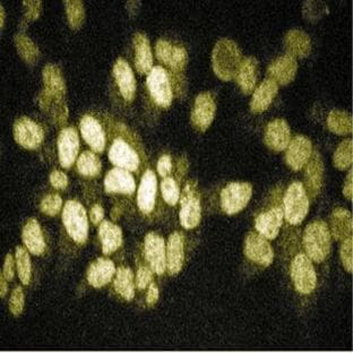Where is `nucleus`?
I'll return each mask as SVG.
<instances>
[{
    "mask_svg": "<svg viewBox=\"0 0 353 353\" xmlns=\"http://www.w3.org/2000/svg\"><path fill=\"white\" fill-rule=\"evenodd\" d=\"M215 111L216 105L211 93H201L196 98L195 105L192 112V123L196 130L205 132L214 120Z\"/></svg>",
    "mask_w": 353,
    "mask_h": 353,
    "instance_id": "ddd939ff",
    "label": "nucleus"
},
{
    "mask_svg": "<svg viewBox=\"0 0 353 353\" xmlns=\"http://www.w3.org/2000/svg\"><path fill=\"white\" fill-rule=\"evenodd\" d=\"M308 169H307V185L312 196L319 194L323 181V162L319 153L316 152L312 158L309 159Z\"/></svg>",
    "mask_w": 353,
    "mask_h": 353,
    "instance_id": "f704fd0d",
    "label": "nucleus"
},
{
    "mask_svg": "<svg viewBox=\"0 0 353 353\" xmlns=\"http://www.w3.org/2000/svg\"><path fill=\"white\" fill-rule=\"evenodd\" d=\"M65 3H66L67 19H68L70 28L79 29L85 19V10H84L82 1L70 0V1H65Z\"/></svg>",
    "mask_w": 353,
    "mask_h": 353,
    "instance_id": "a19ab883",
    "label": "nucleus"
},
{
    "mask_svg": "<svg viewBox=\"0 0 353 353\" xmlns=\"http://www.w3.org/2000/svg\"><path fill=\"white\" fill-rule=\"evenodd\" d=\"M155 51L159 59L170 67L174 72H183L187 65L188 54L181 47H176L165 40H159L155 46Z\"/></svg>",
    "mask_w": 353,
    "mask_h": 353,
    "instance_id": "a211bd4d",
    "label": "nucleus"
},
{
    "mask_svg": "<svg viewBox=\"0 0 353 353\" xmlns=\"http://www.w3.org/2000/svg\"><path fill=\"white\" fill-rule=\"evenodd\" d=\"M157 188L158 180L157 176L152 170H146L143 174L142 181L139 185V195H137V204L144 214H150L155 205L157 199Z\"/></svg>",
    "mask_w": 353,
    "mask_h": 353,
    "instance_id": "aec40b11",
    "label": "nucleus"
},
{
    "mask_svg": "<svg viewBox=\"0 0 353 353\" xmlns=\"http://www.w3.org/2000/svg\"><path fill=\"white\" fill-rule=\"evenodd\" d=\"M296 70H298V63H296V58L287 54L275 59L270 65L268 74L270 79H273L278 85L279 84L287 85L294 81Z\"/></svg>",
    "mask_w": 353,
    "mask_h": 353,
    "instance_id": "6ab92c4d",
    "label": "nucleus"
},
{
    "mask_svg": "<svg viewBox=\"0 0 353 353\" xmlns=\"http://www.w3.org/2000/svg\"><path fill=\"white\" fill-rule=\"evenodd\" d=\"M241 61V52L236 42L222 39L215 44L212 52V66L219 79L222 81L236 79Z\"/></svg>",
    "mask_w": 353,
    "mask_h": 353,
    "instance_id": "f257e3e1",
    "label": "nucleus"
},
{
    "mask_svg": "<svg viewBox=\"0 0 353 353\" xmlns=\"http://www.w3.org/2000/svg\"><path fill=\"white\" fill-rule=\"evenodd\" d=\"M279 85L271 79H265L252 95L250 110L254 114H262L268 110L275 97L278 94Z\"/></svg>",
    "mask_w": 353,
    "mask_h": 353,
    "instance_id": "393cba45",
    "label": "nucleus"
},
{
    "mask_svg": "<svg viewBox=\"0 0 353 353\" xmlns=\"http://www.w3.org/2000/svg\"><path fill=\"white\" fill-rule=\"evenodd\" d=\"M63 206V199L57 194H50V195L46 196L42 199L41 211L43 212L44 214L50 215V216H54L59 213L60 208Z\"/></svg>",
    "mask_w": 353,
    "mask_h": 353,
    "instance_id": "37998d69",
    "label": "nucleus"
},
{
    "mask_svg": "<svg viewBox=\"0 0 353 353\" xmlns=\"http://www.w3.org/2000/svg\"><path fill=\"white\" fill-rule=\"evenodd\" d=\"M252 188L250 183H231L221 192V208L228 215L243 211L252 199Z\"/></svg>",
    "mask_w": 353,
    "mask_h": 353,
    "instance_id": "0eeeda50",
    "label": "nucleus"
},
{
    "mask_svg": "<svg viewBox=\"0 0 353 353\" xmlns=\"http://www.w3.org/2000/svg\"><path fill=\"white\" fill-rule=\"evenodd\" d=\"M185 252H183V238L179 232H174L169 236L167 247V268L169 274L176 275L181 271Z\"/></svg>",
    "mask_w": 353,
    "mask_h": 353,
    "instance_id": "bb28decb",
    "label": "nucleus"
},
{
    "mask_svg": "<svg viewBox=\"0 0 353 353\" xmlns=\"http://www.w3.org/2000/svg\"><path fill=\"white\" fill-rule=\"evenodd\" d=\"M3 275L7 281H12L14 279V259L13 256L8 254L3 263Z\"/></svg>",
    "mask_w": 353,
    "mask_h": 353,
    "instance_id": "3c124183",
    "label": "nucleus"
},
{
    "mask_svg": "<svg viewBox=\"0 0 353 353\" xmlns=\"http://www.w3.org/2000/svg\"><path fill=\"white\" fill-rule=\"evenodd\" d=\"M15 46L19 54H21V57L26 60V63H34L38 61L39 56H40L39 48L26 35H16Z\"/></svg>",
    "mask_w": 353,
    "mask_h": 353,
    "instance_id": "4c0bfd02",
    "label": "nucleus"
},
{
    "mask_svg": "<svg viewBox=\"0 0 353 353\" xmlns=\"http://www.w3.org/2000/svg\"><path fill=\"white\" fill-rule=\"evenodd\" d=\"M283 213L289 223L296 225L306 219L309 199L301 183H291L283 199Z\"/></svg>",
    "mask_w": 353,
    "mask_h": 353,
    "instance_id": "7ed1b4c3",
    "label": "nucleus"
},
{
    "mask_svg": "<svg viewBox=\"0 0 353 353\" xmlns=\"http://www.w3.org/2000/svg\"><path fill=\"white\" fill-rule=\"evenodd\" d=\"M352 139H344L335 151L333 161L339 170H347L351 167L353 161Z\"/></svg>",
    "mask_w": 353,
    "mask_h": 353,
    "instance_id": "58836bf2",
    "label": "nucleus"
},
{
    "mask_svg": "<svg viewBox=\"0 0 353 353\" xmlns=\"http://www.w3.org/2000/svg\"><path fill=\"white\" fill-rule=\"evenodd\" d=\"M81 132L83 139H85V142L91 146L92 150L98 153L103 151L107 139L98 120L91 116H84L81 121Z\"/></svg>",
    "mask_w": 353,
    "mask_h": 353,
    "instance_id": "b1692460",
    "label": "nucleus"
},
{
    "mask_svg": "<svg viewBox=\"0 0 353 353\" xmlns=\"http://www.w3.org/2000/svg\"><path fill=\"white\" fill-rule=\"evenodd\" d=\"M312 145L310 139L303 135H296L288 145L285 161L292 170L299 171L309 161V159L312 158Z\"/></svg>",
    "mask_w": 353,
    "mask_h": 353,
    "instance_id": "4468645a",
    "label": "nucleus"
},
{
    "mask_svg": "<svg viewBox=\"0 0 353 353\" xmlns=\"http://www.w3.org/2000/svg\"><path fill=\"white\" fill-rule=\"evenodd\" d=\"M44 90L40 95V107L47 110L52 101L60 102L66 93V86L59 68L54 65H47L43 72Z\"/></svg>",
    "mask_w": 353,
    "mask_h": 353,
    "instance_id": "6e6552de",
    "label": "nucleus"
},
{
    "mask_svg": "<svg viewBox=\"0 0 353 353\" xmlns=\"http://www.w3.org/2000/svg\"><path fill=\"white\" fill-rule=\"evenodd\" d=\"M144 252L152 271L158 275L163 274L167 270V248L163 238L155 232L146 234Z\"/></svg>",
    "mask_w": 353,
    "mask_h": 353,
    "instance_id": "9b49d317",
    "label": "nucleus"
},
{
    "mask_svg": "<svg viewBox=\"0 0 353 353\" xmlns=\"http://www.w3.org/2000/svg\"><path fill=\"white\" fill-rule=\"evenodd\" d=\"M161 192L164 201L169 205L174 206L178 203V201H179V187H178V183H176V180L174 178L167 176V178H164L162 180Z\"/></svg>",
    "mask_w": 353,
    "mask_h": 353,
    "instance_id": "79ce46f5",
    "label": "nucleus"
},
{
    "mask_svg": "<svg viewBox=\"0 0 353 353\" xmlns=\"http://www.w3.org/2000/svg\"><path fill=\"white\" fill-rule=\"evenodd\" d=\"M135 48V67L141 74H148L153 68V56L151 46L144 33H136L134 37Z\"/></svg>",
    "mask_w": 353,
    "mask_h": 353,
    "instance_id": "cd10ccee",
    "label": "nucleus"
},
{
    "mask_svg": "<svg viewBox=\"0 0 353 353\" xmlns=\"http://www.w3.org/2000/svg\"><path fill=\"white\" fill-rule=\"evenodd\" d=\"M327 126L336 135H347L352 132V118L344 111L333 110L328 114Z\"/></svg>",
    "mask_w": 353,
    "mask_h": 353,
    "instance_id": "c9c22d12",
    "label": "nucleus"
},
{
    "mask_svg": "<svg viewBox=\"0 0 353 353\" xmlns=\"http://www.w3.org/2000/svg\"><path fill=\"white\" fill-rule=\"evenodd\" d=\"M148 88L155 103L162 108L170 107L172 102V88L170 77L163 67L152 68L148 75Z\"/></svg>",
    "mask_w": 353,
    "mask_h": 353,
    "instance_id": "1a4fd4ad",
    "label": "nucleus"
},
{
    "mask_svg": "<svg viewBox=\"0 0 353 353\" xmlns=\"http://www.w3.org/2000/svg\"><path fill=\"white\" fill-rule=\"evenodd\" d=\"M16 266L19 280L24 285H28L31 280V261L29 254L23 247L16 248Z\"/></svg>",
    "mask_w": 353,
    "mask_h": 353,
    "instance_id": "ea45409f",
    "label": "nucleus"
},
{
    "mask_svg": "<svg viewBox=\"0 0 353 353\" xmlns=\"http://www.w3.org/2000/svg\"><path fill=\"white\" fill-rule=\"evenodd\" d=\"M352 245V236H350V238L343 240L342 246H341V261H342L345 271L349 272V273H352L353 271Z\"/></svg>",
    "mask_w": 353,
    "mask_h": 353,
    "instance_id": "c03bdc74",
    "label": "nucleus"
},
{
    "mask_svg": "<svg viewBox=\"0 0 353 353\" xmlns=\"http://www.w3.org/2000/svg\"><path fill=\"white\" fill-rule=\"evenodd\" d=\"M180 223L185 229L190 230L199 225L202 218V208L199 192L195 185L188 183L183 188L180 199Z\"/></svg>",
    "mask_w": 353,
    "mask_h": 353,
    "instance_id": "423d86ee",
    "label": "nucleus"
},
{
    "mask_svg": "<svg viewBox=\"0 0 353 353\" xmlns=\"http://www.w3.org/2000/svg\"><path fill=\"white\" fill-rule=\"evenodd\" d=\"M303 246L309 259L316 263L324 262L331 252V232L327 224L323 221L308 224L303 234Z\"/></svg>",
    "mask_w": 353,
    "mask_h": 353,
    "instance_id": "f03ea898",
    "label": "nucleus"
},
{
    "mask_svg": "<svg viewBox=\"0 0 353 353\" xmlns=\"http://www.w3.org/2000/svg\"><path fill=\"white\" fill-rule=\"evenodd\" d=\"M291 278L296 290L301 294H310L317 284L315 268L312 259L305 254L294 257L291 264Z\"/></svg>",
    "mask_w": 353,
    "mask_h": 353,
    "instance_id": "39448f33",
    "label": "nucleus"
},
{
    "mask_svg": "<svg viewBox=\"0 0 353 353\" xmlns=\"http://www.w3.org/2000/svg\"><path fill=\"white\" fill-rule=\"evenodd\" d=\"M28 12H26V17L30 21L37 19L40 15V10H41V3L40 1H24Z\"/></svg>",
    "mask_w": 353,
    "mask_h": 353,
    "instance_id": "8fccbe9b",
    "label": "nucleus"
},
{
    "mask_svg": "<svg viewBox=\"0 0 353 353\" xmlns=\"http://www.w3.org/2000/svg\"><path fill=\"white\" fill-rule=\"evenodd\" d=\"M114 289L120 296L127 301L134 299L135 294V283L132 270L128 268H119L116 273L114 282Z\"/></svg>",
    "mask_w": 353,
    "mask_h": 353,
    "instance_id": "72a5a7b5",
    "label": "nucleus"
},
{
    "mask_svg": "<svg viewBox=\"0 0 353 353\" xmlns=\"http://www.w3.org/2000/svg\"><path fill=\"white\" fill-rule=\"evenodd\" d=\"M22 238L23 243H26V248L32 255L40 256L43 254L46 243H44L41 228L35 219H31L26 222L23 228Z\"/></svg>",
    "mask_w": 353,
    "mask_h": 353,
    "instance_id": "c756f323",
    "label": "nucleus"
},
{
    "mask_svg": "<svg viewBox=\"0 0 353 353\" xmlns=\"http://www.w3.org/2000/svg\"><path fill=\"white\" fill-rule=\"evenodd\" d=\"M90 216L93 224H99L102 222L104 216V210L100 204H95L90 212Z\"/></svg>",
    "mask_w": 353,
    "mask_h": 353,
    "instance_id": "603ef678",
    "label": "nucleus"
},
{
    "mask_svg": "<svg viewBox=\"0 0 353 353\" xmlns=\"http://www.w3.org/2000/svg\"><path fill=\"white\" fill-rule=\"evenodd\" d=\"M104 188L108 192L130 195L135 192V180L130 174V171L121 169V168H114L112 170L109 171L105 176Z\"/></svg>",
    "mask_w": 353,
    "mask_h": 353,
    "instance_id": "412c9836",
    "label": "nucleus"
},
{
    "mask_svg": "<svg viewBox=\"0 0 353 353\" xmlns=\"http://www.w3.org/2000/svg\"><path fill=\"white\" fill-rule=\"evenodd\" d=\"M116 273V266L110 259H99L92 263L88 271V283L93 288L107 285Z\"/></svg>",
    "mask_w": 353,
    "mask_h": 353,
    "instance_id": "a878e982",
    "label": "nucleus"
},
{
    "mask_svg": "<svg viewBox=\"0 0 353 353\" xmlns=\"http://www.w3.org/2000/svg\"><path fill=\"white\" fill-rule=\"evenodd\" d=\"M151 281V270H148V268H146V266L139 268V272H137V276H136V285H137L139 290H144Z\"/></svg>",
    "mask_w": 353,
    "mask_h": 353,
    "instance_id": "49530a36",
    "label": "nucleus"
},
{
    "mask_svg": "<svg viewBox=\"0 0 353 353\" xmlns=\"http://www.w3.org/2000/svg\"><path fill=\"white\" fill-rule=\"evenodd\" d=\"M109 159L111 163L125 170L136 171L139 169V155L123 139H117L112 143L109 151Z\"/></svg>",
    "mask_w": 353,
    "mask_h": 353,
    "instance_id": "dca6fc26",
    "label": "nucleus"
},
{
    "mask_svg": "<svg viewBox=\"0 0 353 353\" xmlns=\"http://www.w3.org/2000/svg\"><path fill=\"white\" fill-rule=\"evenodd\" d=\"M63 225L72 239L77 243H84L88 240V222L85 208L76 201H68L63 206Z\"/></svg>",
    "mask_w": 353,
    "mask_h": 353,
    "instance_id": "20e7f679",
    "label": "nucleus"
},
{
    "mask_svg": "<svg viewBox=\"0 0 353 353\" xmlns=\"http://www.w3.org/2000/svg\"><path fill=\"white\" fill-rule=\"evenodd\" d=\"M158 172L160 176L167 178L171 174L172 170V162H171L170 155H162L158 161Z\"/></svg>",
    "mask_w": 353,
    "mask_h": 353,
    "instance_id": "09e8293b",
    "label": "nucleus"
},
{
    "mask_svg": "<svg viewBox=\"0 0 353 353\" xmlns=\"http://www.w3.org/2000/svg\"><path fill=\"white\" fill-rule=\"evenodd\" d=\"M3 16H5V14H3V7H1V28L3 26Z\"/></svg>",
    "mask_w": 353,
    "mask_h": 353,
    "instance_id": "4d7b16f0",
    "label": "nucleus"
},
{
    "mask_svg": "<svg viewBox=\"0 0 353 353\" xmlns=\"http://www.w3.org/2000/svg\"><path fill=\"white\" fill-rule=\"evenodd\" d=\"M14 137L16 142L26 150H35L43 142L44 132L33 120L23 117L14 125Z\"/></svg>",
    "mask_w": 353,
    "mask_h": 353,
    "instance_id": "9d476101",
    "label": "nucleus"
},
{
    "mask_svg": "<svg viewBox=\"0 0 353 353\" xmlns=\"http://www.w3.org/2000/svg\"><path fill=\"white\" fill-rule=\"evenodd\" d=\"M257 70L259 63L254 57L245 58L240 63L239 70L236 74V82L245 94H250L255 88L257 82Z\"/></svg>",
    "mask_w": 353,
    "mask_h": 353,
    "instance_id": "2f4dec72",
    "label": "nucleus"
},
{
    "mask_svg": "<svg viewBox=\"0 0 353 353\" xmlns=\"http://www.w3.org/2000/svg\"><path fill=\"white\" fill-rule=\"evenodd\" d=\"M10 312L14 316H19L24 309V294H23L22 288L17 287L14 289L10 296Z\"/></svg>",
    "mask_w": 353,
    "mask_h": 353,
    "instance_id": "a18cd8bd",
    "label": "nucleus"
},
{
    "mask_svg": "<svg viewBox=\"0 0 353 353\" xmlns=\"http://www.w3.org/2000/svg\"><path fill=\"white\" fill-rule=\"evenodd\" d=\"M77 170L82 176H99L101 172V161L94 153L84 152L77 160Z\"/></svg>",
    "mask_w": 353,
    "mask_h": 353,
    "instance_id": "e433bc0d",
    "label": "nucleus"
},
{
    "mask_svg": "<svg viewBox=\"0 0 353 353\" xmlns=\"http://www.w3.org/2000/svg\"><path fill=\"white\" fill-rule=\"evenodd\" d=\"M114 75L121 97L126 101H132L136 93V81L132 68L126 60H117V63H114Z\"/></svg>",
    "mask_w": 353,
    "mask_h": 353,
    "instance_id": "5701e85b",
    "label": "nucleus"
},
{
    "mask_svg": "<svg viewBox=\"0 0 353 353\" xmlns=\"http://www.w3.org/2000/svg\"><path fill=\"white\" fill-rule=\"evenodd\" d=\"M284 44L287 48L288 54L294 57H308L312 52V40L307 33L300 30L288 32L284 39Z\"/></svg>",
    "mask_w": 353,
    "mask_h": 353,
    "instance_id": "c85d7f7f",
    "label": "nucleus"
},
{
    "mask_svg": "<svg viewBox=\"0 0 353 353\" xmlns=\"http://www.w3.org/2000/svg\"><path fill=\"white\" fill-rule=\"evenodd\" d=\"M50 183L56 190H63L68 185V179H67L66 174L61 172V171L54 170L50 174Z\"/></svg>",
    "mask_w": 353,
    "mask_h": 353,
    "instance_id": "de8ad7c7",
    "label": "nucleus"
},
{
    "mask_svg": "<svg viewBox=\"0 0 353 353\" xmlns=\"http://www.w3.org/2000/svg\"><path fill=\"white\" fill-rule=\"evenodd\" d=\"M331 231L335 240H343L352 236V214L345 208H336L332 213Z\"/></svg>",
    "mask_w": 353,
    "mask_h": 353,
    "instance_id": "473e14b6",
    "label": "nucleus"
},
{
    "mask_svg": "<svg viewBox=\"0 0 353 353\" xmlns=\"http://www.w3.org/2000/svg\"><path fill=\"white\" fill-rule=\"evenodd\" d=\"M58 157L60 165L68 169L75 162L79 150V139L77 132L74 128H65L58 137Z\"/></svg>",
    "mask_w": 353,
    "mask_h": 353,
    "instance_id": "2eb2a0df",
    "label": "nucleus"
},
{
    "mask_svg": "<svg viewBox=\"0 0 353 353\" xmlns=\"http://www.w3.org/2000/svg\"><path fill=\"white\" fill-rule=\"evenodd\" d=\"M245 255L257 264L270 266L274 259L271 243L262 234L250 232L245 241Z\"/></svg>",
    "mask_w": 353,
    "mask_h": 353,
    "instance_id": "f8f14e48",
    "label": "nucleus"
},
{
    "mask_svg": "<svg viewBox=\"0 0 353 353\" xmlns=\"http://www.w3.org/2000/svg\"><path fill=\"white\" fill-rule=\"evenodd\" d=\"M99 236L101 240L102 252L104 255H110L116 252L123 243L121 229L109 221H102L99 229Z\"/></svg>",
    "mask_w": 353,
    "mask_h": 353,
    "instance_id": "7c9ffc66",
    "label": "nucleus"
},
{
    "mask_svg": "<svg viewBox=\"0 0 353 353\" xmlns=\"http://www.w3.org/2000/svg\"><path fill=\"white\" fill-rule=\"evenodd\" d=\"M352 174L353 171L352 169H351L350 172H349V174L347 176V179H345L343 187L344 197L349 199V201H352Z\"/></svg>",
    "mask_w": 353,
    "mask_h": 353,
    "instance_id": "5fc2aeb1",
    "label": "nucleus"
},
{
    "mask_svg": "<svg viewBox=\"0 0 353 353\" xmlns=\"http://www.w3.org/2000/svg\"><path fill=\"white\" fill-rule=\"evenodd\" d=\"M265 144L272 151L281 152L287 150L290 144V127L283 119L273 120L268 123L264 137Z\"/></svg>",
    "mask_w": 353,
    "mask_h": 353,
    "instance_id": "f3484780",
    "label": "nucleus"
},
{
    "mask_svg": "<svg viewBox=\"0 0 353 353\" xmlns=\"http://www.w3.org/2000/svg\"><path fill=\"white\" fill-rule=\"evenodd\" d=\"M159 300V289L155 285V283L150 284L148 288V296H146V303L148 306H154L155 303H158Z\"/></svg>",
    "mask_w": 353,
    "mask_h": 353,
    "instance_id": "864d4df0",
    "label": "nucleus"
},
{
    "mask_svg": "<svg viewBox=\"0 0 353 353\" xmlns=\"http://www.w3.org/2000/svg\"><path fill=\"white\" fill-rule=\"evenodd\" d=\"M6 278L5 276H1V279H0V285H1V291H0V296L1 298H5V296H6L7 294V289H8V287H7V282Z\"/></svg>",
    "mask_w": 353,
    "mask_h": 353,
    "instance_id": "6e6d98bb",
    "label": "nucleus"
},
{
    "mask_svg": "<svg viewBox=\"0 0 353 353\" xmlns=\"http://www.w3.org/2000/svg\"><path fill=\"white\" fill-rule=\"evenodd\" d=\"M283 210L281 208H273L265 212L256 219V230L266 239H275L280 232V228L283 221Z\"/></svg>",
    "mask_w": 353,
    "mask_h": 353,
    "instance_id": "4be33fe9",
    "label": "nucleus"
}]
</instances>
